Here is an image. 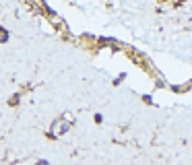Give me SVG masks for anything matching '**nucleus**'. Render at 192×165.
<instances>
[{"label":"nucleus","instance_id":"nucleus-1","mask_svg":"<svg viewBox=\"0 0 192 165\" xmlns=\"http://www.w3.org/2000/svg\"><path fill=\"white\" fill-rule=\"evenodd\" d=\"M68 126L70 124L68 122H64V120H58V122H54V126H52V134H54V136H60V134H64V132L68 130Z\"/></svg>","mask_w":192,"mask_h":165}]
</instances>
